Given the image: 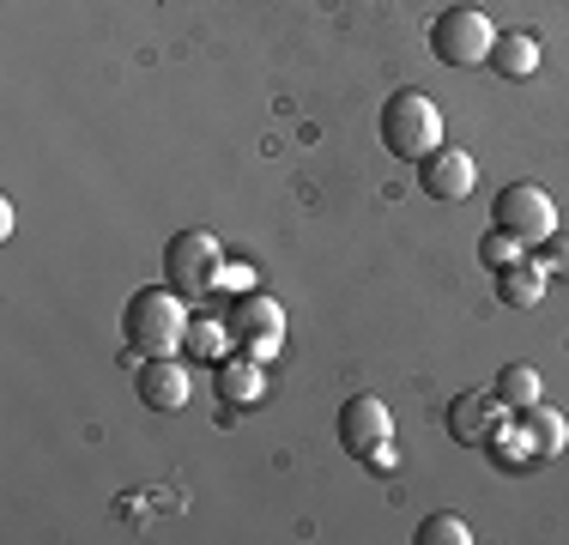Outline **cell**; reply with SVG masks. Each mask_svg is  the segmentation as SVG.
Segmentation results:
<instances>
[{"mask_svg": "<svg viewBox=\"0 0 569 545\" xmlns=\"http://www.w3.org/2000/svg\"><path fill=\"white\" fill-rule=\"evenodd\" d=\"M188 297L176 285H152V291H133L128 309H121V334H128L133 351L146 358H170V351L188 346Z\"/></svg>", "mask_w": 569, "mask_h": 545, "instance_id": "cell-1", "label": "cell"}, {"mask_svg": "<svg viewBox=\"0 0 569 545\" xmlns=\"http://www.w3.org/2000/svg\"><path fill=\"white\" fill-rule=\"evenodd\" d=\"M376 133H382V146L395 158L406 164H418V158H430L442 146V109L430 91H395V98L382 103V116H376Z\"/></svg>", "mask_w": 569, "mask_h": 545, "instance_id": "cell-2", "label": "cell"}, {"mask_svg": "<svg viewBox=\"0 0 569 545\" xmlns=\"http://www.w3.org/2000/svg\"><path fill=\"white\" fill-rule=\"evenodd\" d=\"M164 272H170L176 291L194 304V297H207L224 285V242L212 237V230H176L170 249H164Z\"/></svg>", "mask_w": 569, "mask_h": 545, "instance_id": "cell-3", "label": "cell"}, {"mask_svg": "<svg viewBox=\"0 0 569 545\" xmlns=\"http://www.w3.org/2000/svg\"><path fill=\"white\" fill-rule=\"evenodd\" d=\"M491 43H497V24L485 19L479 7H449V12H437V24H430V54H437L442 67L491 61Z\"/></svg>", "mask_w": 569, "mask_h": 545, "instance_id": "cell-4", "label": "cell"}, {"mask_svg": "<svg viewBox=\"0 0 569 545\" xmlns=\"http://www.w3.org/2000/svg\"><path fill=\"white\" fill-rule=\"evenodd\" d=\"M491 230H503V237H515L521 249H539V242L558 230V207H551L546 188L533 182H509L503 195L491 200Z\"/></svg>", "mask_w": 569, "mask_h": 545, "instance_id": "cell-5", "label": "cell"}, {"mask_svg": "<svg viewBox=\"0 0 569 545\" xmlns=\"http://www.w3.org/2000/svg\"><path fill=\"white\" fill-rule=\"evenodd\" d=\"M224 327H230V346L249 351V358H261V364L284 346V309L267 291H242L237 304H230Z\"/></svg>", "mask_w": 569, "mask_h": 545, "instance_id": "cell-6", "label": "cell"}, {"mask_svg": "<svg viewBox=\"0 0 569 545\" xmlns=\"http://www.w3.org/2000/svg\"><path fill=\"white\" fill-rule=\"evenodd\" d=\"M340 443H346V455H358V460H388L395 418H388V406L376 400V394H351L340 406Z\"/></svg>", "mask_w": 569, "mask_h": 545, "instance_id": "cell-7", "label": "cell"}, {"mask_svg": "<svg viewBox=\"0 0 569 545\" xmlns=\"http://www.w3.org/2000/svg\"><path fill=\"white\" fill-rule=\"evenodd\" d=\"M503 418H509V406L497 400L491 388H467V394L449 400V436L467 443V448H485L497 430H503Z\"/></svg>", "mask_w": 569, "mask_h": 545, "instance_id": "cell-8", "label": "cell"}, {"mask_svg": "<svg viewBox=\"0 0 569 545\" xmlns=\"http://www.w3.org/2000/svg\"><path fill=\"white\" fill-rule=\"evenodd\" d=\"M472 182H479V164H472V152H460V146H437L430 158H418V188L430 200H467Z\"/></svg>", "mask_w": 569, "mask_h": 545, "instance_id": "cell-9", "label": "cell"}, {"mask_svg": "<svg viewBox=\"0 0 569 545\" xmlns=\"http://www.w3.org/2000/svg\"><path fill=\"white\" fill-rule=\"evenodd\" d=\"M133 388H140V400L152 406V413H182V406H188V364H182V351H170V358H146L140 376H133Z\"/></svg>", "mask_w": 569, "mask_h": 545, "instance_id": "cell-10", "label": "cell"}, {"mask_svg": "<svg viewBox=\"0 0 569 545\" xmlns=\"http://www.w3.org/2000/svg\"><path fill=\"white\" fill-rule=\"evenodd\" d=\"M497 297H503L509 309H533L539 297H546V267H539L533 255H515L509 267H497Z\"/></svg>", "mask_w": 569, "mask_h": 545, "instance_id": "cell-11", "label": "cell"}, {"mask_svg": "<svg viewBox=\"0 0 569 545\" xmlns=\"http://www.w3.org/2000/svg\"><path fill=\"white\" fill-rule=\"evenodd\" d=\"M509 418H515V430H521L527 443H533V455H539V460H551V455H558V448L569 443V425H563L558 413H551L546 400L521 406V413H509Z\"/></svg>", "mask_w": 569, "mask_h": 545, "instance_id": "cell-12", "label": "cell"}, {"mask_svg": "<svg viewBox=\"0 0 569 545\" xmlns=\"http://www.w3.org/2000/svg\"><path fill=\"white\" fill-rule=\"evenodd\" d=\"M267 388L261 376V358H249V351H237V358H219V400L224 406H254Z\"/></svg>", "mask_w": 569, "mask_h": 545, "instance_id": "cell-13", "label": "cell"}, {"mask_svg": "<svg viewBox=\"0 0 569 545\" xmlns=\"http://www.w3.org/2000/svg\"><path fill=\"white\" fill-rule=\"evenodd\" d=\"M485 67H491L497 79H527L539 67V43L527 31H509V37H497V43H491V61H485Z\"/></svg>", "mask_w": 569, "mask_h": 545, "instance_id": "cell-14", "label": "cell"}, {"mask_svg": "<svg viewBox=\"0 0 569 545\" xmlns=\"http://www.w3.org/2000/svg\"><path fill=\"white\" fill-rule=\"evenodd\" d=\"M491 394L509 406V413H521V406L539 400V370H533V364H503L497 382H491Z\"/></svg>", "mask_w": 569, "mask_h": 545, "instance_id": "cell-15", "label": "cell"}, {"mask_svg": "<svg viewBox=\"0 0 569 545\" xmlns=\"http://www.w3.org/2000/svg\"><path fill=\"white\" fill-rule=\"evenodd\" d=\"M485 448H491V460H497V467H503V473H521V467H533V460H539V455H533V443H527L521 430H509V425L497 430V436H491V443H485Z\"/></svg>", "mask_w": 569, "mask_h": 545, "instance_id": "cell-16", "label": "cell"}, {"mask_svg": "<svg viewBox=\"0 0 569 545\" xmlns=\"http://www.w3.org/2000/svg\"><path fill=\"white\" fill-rule=\"evenodd\" d=\"M472 527L460 522V515H425V527H418V545H467Z\"/></svg>", "mask_w": 569, "mask_h": 545, "instance_id": "cell-17", "label": "cell"}, {"mask_svg": "<svg viewBox=\"0 0 569 545\" xmlns=\"http://www.w3.org/2000/svg\"><path fill=\"white\" fill-rule=\"evenodd\" d=\"M533 261L546 267V279H569V230H551V237L539 242Z\"/></svg>", "mask_w": 569, "mask_h": 545, "instance_id": "cell-18", "label": "cell"}, {"mask_svg": "<svg viewBox=\"0 0 569 545\" xmlns=\"http://www.w3.org/2000/svg\"><path fill=\"white\" fill-rule=\"evenodd\" d=\"M224 334H230L224 321H194V327H188V351H194V358H219Z\"/></svg>", "mask_w": 569, "mask_h": 545, "instance_id": "cell-19", "label": "cell"}, {"mask_svg": "<svg viewBox=\"0 0 569 545\" xmlns=\"http://www.w3.org/2000/svg\"><path fill=\"white\" fill-rule=\"evenodd\" d=\"M479 255H485V267L497 272V267H509L515 255H527V249H521V242H515V237H503V230H491V237H485V249H479Z\"/></svg>", "mask_w": 569, "mask_h": 545, "instance_id": "cell-20", "label": "cell"}]
</instances>
